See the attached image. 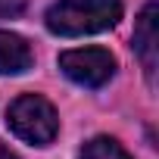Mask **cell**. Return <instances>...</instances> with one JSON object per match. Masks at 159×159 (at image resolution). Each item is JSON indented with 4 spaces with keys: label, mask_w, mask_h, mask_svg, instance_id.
Wrapping results in <instances>:
<instances>
[{
    "label": "cell",
    "mask_w": 159,
    "mask_h": 159,
    "mask_svg": "<svg viewBox=\"0 0 159 159\" xmlns=\"http://www.w3.org/2000/svg\"><path fill=\"white\" fill-rule=\"evenodd\" d=\"M156 0H150V3L143 7L137 25H134V53L137 59L143 62V72L147 78H153L156 72V50H159V34H156Z\"/></svg>",
    "instance_id": "obj_4"
},
{
    "label": "cell",
    "mask_w": 159,
    "mask_h": 159,
    "mask_svg": "<svg viewBox=\"0 0 159 159\" xmlns=\"http://www.w3.org/2000/svg\"><path fill=\"white\" fill-rule=\"evenodd\" d=\"M81 159H131V156H128V150L119 140H112V137H94V140L84 143Z\"/></svg>",
    "instance_id": "obj_6"
},
{
    "label": "cell",
    "mask_w": 159,
    "mask_h": 159,
    "mask_svg": "<svg viewBox=\"0 0 159 159\" xmlns=\"http://www.w3.org/2000/svg\"><path fill=\"white\" fill-rule=\"evenodd\" d=\"M59 69L81 88H103L116 75V56L103 47H81L59 53Z\"/></svg>",
    "instance_id": "obj_3"
},
{
    "label": "cell",
    "mask_w": 159,
    "mask_h": 159,
    "mask_svg": "<svg viewBox=\"0 0 159 159\" xmlns=\"http://www.w3.org/2000/svg\"><path fill=\"white\" fill-rule=\"evenodd\" d=\"M44 19L47 28L59 38L100 34L122 19V0H59Z\"/></svg>",
    "instance_id": "obj_1"
},
{
    "label": "cell",
    "mask_w": 159,
    "mask_h": 159,
    "mask_svg": "<svg viewBox=\"0 0 159 159\" xmlns=\"http://www.w3.org/2000/svg\"><path fill=\"white\" fill-rule=\"evenodd\" d=\"M7 125L16 137H22L31 147H47L59 134V116L50 100L41 94H22L7 109Z\"/></svg>",
    "instance_id": "obj_2"
},
{
    "label": "cell",
    "mask_w": 159,
    "mask_h": 159,
    "mask_svg": "<svg viewBox=\"0 0 159 159\" xmlns=\"http://www.w3.org/2000/svg\"><path fill=\"white\" fill-rule=\"evenodd\" d=\"M22 13V3H10V0H0V16H13Z\"/></svg>",
    "instance_id": "obj_7"
},
{
    "label": "cell",
    "mask_w": 159,
    "mask_h": 159,
    "mask_svg": "<svg viewBox=\"0 0 159 159\" xmlns=\"http://www.w3.org/2000/svg\"><path fill=\"white\" fill-rule=\"evenodd\" d=\"M34 66V53L25 38L0 31V75H22Z\"/></svg>",
    "instance_id": "obj_5"
},
{
    "label": "cell",
    "mask_w": 159,
    "mask_h": 159,
    "mask_svg": "<svg viewBox=\"0 0 159 159\" xmlns=\"http://www.w3.org/2000/svg\"><path fill=\"white\" fill-rule=\"evenodd\" d=\"M0 159H19V156H16L10 147H3V143H0Z\"/></svg>",
    "instance_id": "obj_8"
}]
</instances>
